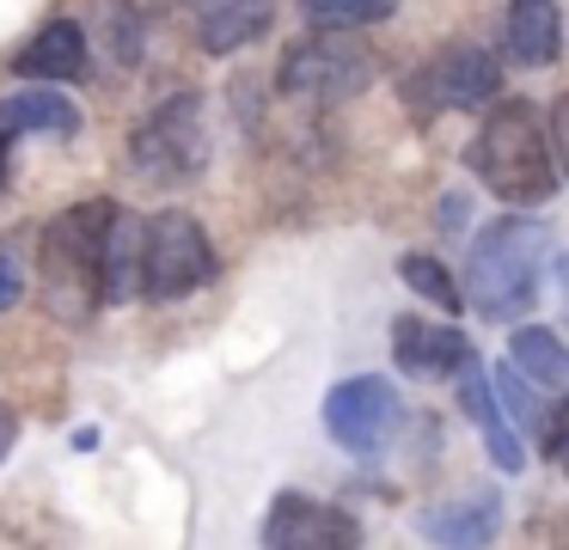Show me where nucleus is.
I'll return each instance as SVG.
<instances>
[{"label": "nucleus", "instance_id": "obj_1", "mask_svg": "<svg viewBox=\"0 0 569 550\" xmlns=\"http://www.w3.org/2000/svg\"><path fill=\"white\" fill-rule=\"evenodd\" d=\"M466 166L478 171V183L508 208H539L563 190L551 129H545L539 104H527V98H496V104L483 110L478 134H471V147H466Z\"/></svg>", "mask_w": 569, "mask_h": 550}, {"label": "nucleus", "instance_id": "obj_2", "mask_svg": "<svg viewBox=\"0 0 569 550\" xmlns=\"http://www.w3.org/2000/svg\"><path fill=\"white\" fill-rule=\"evenodd\" d=\"M117 202L92 196L74 202L38 232V293L62 324H87L99 312V263H104V232H111Z\"/></svg>", "mask_w": 569, "mask_h": 550}, {"label": "nucleus", "instance_id": "obj_3", "mask_svg": "<svg viewBox=\"0 0 569 550\" xmlns=\"http://www.w3.org/2000/svg\"><path fill=\"white\" fill-rule=\"evenodd\" d=\"M545 263H551V227L527 214L490 220V227L471 239V263H466V293L483 318L508 324V318L532 312L539 300Z\"/></svg>", "mask_w": 569, "mask_h": 550}, {"label": "nucleus", "instance_id": "obj_4", "mask_svg": "<svg viewBox=\"0 0 569 550\" xmlns=\"http://www.w3.org/2000/svg\"><path fill=\"white\" fill-rule=\"evenodd\" d=\"M129 171L153 190H178L209 171V104L202 92H178L129 134Z\"/></svg>", "mask_w": 569, "mask_h": 550}, {"label": "nucleus", "instance_id": "obj_5", "mask_svg": "<svg viewBox=\"0 0 569 550\" xmlns=\"http://www.w3.org/2000/svg\"><path fill=\"white\" fill-rule=\"evenodd\" d=\"M214 281V244L197 214L166 208V214L141 220V293L160 306L190 300L197 288Z\"/></svg>", "mask_w": 569, "mask_h": 550}, {"label": "nucleus", "instance_id": "obj_6", "mask_svg": "<svg viewBox=\"0 0 569 550\" xmlns=\"http://www.w3.org/2000/svg\"><path fill=\"white\" fill-rule=\"evenodd\" d=\"M496 92H502V61H496L478 37H453V43H441L417 73H410V86H405V98H410L417 117L490 104Z\"/></svg>", "mask_w": 569, "mask_h": 550}, {"label": "nucleus", "instance_id": "obj_7", "mask_svg": "<svg viewBox=\"0 0 569 550\" xmlns=\"http://www.w3.org/2000/svg\"><path fill=\"white\" fill-rule=\"evenodd\" d=\"M282 92L307 98V104H343V98L373 86V56L349 43V31H312L282 56Z\"/></svg>", "mask_w": 569, "mask_h": 550}, {"label": "nucleus", "instance_id": "obj_8", "mask_svg": "<svg viewBox=\"0 0 569 550\" xmlns=\"http://www.w3.org/2000/svg\"><path fill=\"white\" fill-rule=\"evenodd\" d=\"M398 428H405V403H398L392 379L356 373L325 398V434L343 452H386Z\"/></svg>", "mask_w": 569, "mask_h": 550}, {"label": "nucleus", "instance_id": "obj_9", "mask_svg": "<svg viewBox=\"0 0 569 550\" xmlns=\"http://www.w3.org/2000/svg\"><path fill=\"white\" fill-rule=\"evenodd\" d=\"M263 544H276V550H349V544H361V526L337 501L288 489L263 513Z\"/></svg>", "mask_w": 569, "mask_h": 550}, {"label": "nucleus", "instance_id": "obj_10", "mask_svg": "<svg viewBox=\"0 0 569 550\" xmlns=\"http://www.w3.org/2000/svg\"><path fill=\"white\" fill-rule=\"evenodd\" d=\"M471 354L478 349H471L466 330H453V324H435V318H398L392 324V367L410 379H447V373H459Z\"/></svg>", "mask_w": 569, "mask_h": 550}, {"label": "nucleus", "instance_id": "obj_11", "mask_svg": "<svg viewBox=\"0 0 569 550\" xmlns=\"http://www.w3.org/2000/svg\"><path fill=\"white\" fill-rule=\"evenodd\" d=\"M459 403H466V416L478 422L483 452H490L496 471H527V440H520V428L502 416V403H496V391H490V367H483L478 354L459 367Z\"/></svg>", "mask_w": 569, "mask_h": 550}, {"label": "nucleus", "instance_id": "obj_12", "mask_svg": "<svg viewBox=\"0 0 569 550\" xmlns=\"http://www.w3.org/2000/svg\"><path fill=\"white\" fill-rule=\"evenodd\" d=\"M19 73L43 86H74L92 73V37L80 19H50L26 49H19Z\"/></svg>", "mask_w": 569, "mask_h": 550}, {"label": "nucleus", "instance_id": "obj_13", "mask_svg": "<svg viewBox=\"0 0 569 550\" xmlns=\"http://www.w3.org/2000/svg\"><path fill=\"white\" fill-rule=\"evenodd\" d=\"M197 7V43L209 56H233V49L258 43L276 19V0H190Z\"/></svg>", "mask_w": 569, "mask_h": 550}, {"label": "nucleus", "instance_id": "obj_14", "mask_svg": "<svg viewBox=\"0 0 569 550\" xmlns=\"http://www.w3.org/2000/svg\"><path fill=\"white\" fill-rule=\"evenodd\" d=\"M508 56L520 68H551L563 56V0H508Z\"/></svg>", "mask_w": 569, "mask_h": 550}, {"label": "nucleus", "instance_id": "obj_15", "mask_svg": "<svg viewBox=\"0 0 569 550\" xmlns=\"http://www.w3.org/2000/svg\"><path fill=\"white\" fill-rule=\"evenodd\" d=\"M0 134L7 141H19V134H56V141H68V134H80V110L56 86H26V92L0 98Z\"/></svg>", "mask_w": 569, "mask_h": 550}, {"label": "nucleus", "instance_id": "obj_16", "mask_svg": "<svg viewBox=\"0 0 569 550\" xmlns=\"http://www.w3.org/2000/svg\"><path fill=\"white\" fill-rule=\"evenodd\" d=\"M141 293V220L117 208L111 232H104V263H99V300L123 306Z\"/></svg>", "mask_w": 569, "mask_h": 550}, {"label": "nucleus", "instance_id": "obj_17", "mask_svg": "<svg viewBox=\"0 0 569 550\" xmlns=\"http://www.w3.org/2000/svg\"><path fill=\"white\" fill-rule=\"evenodd\" d=\"M496 513H502V501H496L490 489H478V496H459V501H447V508H435L429 520H422V538H435V544H490Z\"/></svg>", "mask_w": 569, "mask_h": 550}, {"label": "nucleus", "instance_id": "obj_18", "mask_svg": "<svg viewBox=\"0 0 569 550\" xmlns=\"http://www.w3.org/2000/svg\"><path fill=\"white\" fill-rule=\"evenodd\" d=\"M508 361H515L539 391L569 386V349L557 342V330H545V324H520L515 337H508Z\"/></svg>", "mask_w": 569, "mask_h": 550}, {"label": "nucleus", "instance_id": "obj_19", "mask_svg": "<svg viewBox=\"0 0 569 550\" xmlns=\"http://www.w3.org/2000/svg\"><path fill=\"white\" fill-rule=\"evenodd\" d=\"M87 37L104 43L111 68H136L141 61V12L136 0H99V24H87Z\"/></svg>", "mask_w": 569, "mask_h": 550}, {"label": "nucleus", "instance_id": "obj_20", "mask_svg": "<svg viewBox=\"0 0 569 550\" xmlns=\"http://www.w3.org/2000/svg\"><path fill=\"white\" fill-rule=\"evenodd\" d=\"M398 276H405V288L417 293V300H429L435 312H447V318L466 306L459 281L447 276V263H441V257H429V251H405V257H398Z\"/></svg>", "mask_w": 569, "mask_h": 550}, {"label": "nucleus", "instance_id": "obj_21", "mask_svg": "<svg viewBox=\"0 0 569 550\" xmlns=\"http://www.w3.org/2000/svg\"><path fill=\"white\" fill-rule=\"evenodd\" d=\"M312 31H361V24H386L398 0H300Z\"/></svg>", "mask_w": 569, "mask_h": 550}, {"label": "nucleus", "instance_id": "obj_22", "mask_svg": "<svg viewBox=\"0 0 569 550\" xmlns=\"http://www.w3.org/2000/svg\"><path fill=\"white\" fill-rule=\"evenodd\" d=\"M490 391H496V403H502V416L527 434V428H545V416H551V403H539V386H532L520 367H502V373L490 379Z\"/></svg>", "mask_w": 569, "mask_h": 550}, {"label": "nucleus", "instance_id": "obj_23", "mask_svg": "<svg viewBox=\"0 0 569 550\" xmlns=\"http://www.w3.org/2000/svg\"><path fill=\"white\" fill-rule=\"evenodd\" d=\"M19 300H26V269L13 257H0V312H13Z\"/></svg>", "mask_w": 569, "mask_h": 550}, {"label": "nucleus", "instance_id": "obj_24", "mask_svg": "<svg viewBox=\"0 0 569 550\" xmlns=\"http://www.w3.org/2000/svg\"><path fill=\"white\" fill-rule=\"evenodd\" d=\"M13 440H19V410H13V403H0V464H7Z\"/></svg>", "mask_w": 569, "mask_h": 550}, {"label": "nucleus", "instance_id": "obj_25", "mask_svg": "<svg viewBox=\"0 0 569 550\" xmlns=\"http://www.w3.org/2000/svg\"><path fill=\"white\" fill-rule=\"evenodd\" d=\"M7 171H13V159H7V134H0V190H7Z\"/></svg>", "mask_w": 569, "mask_h": 550}]
</instances>
